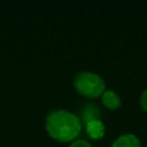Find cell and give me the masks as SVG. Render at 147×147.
Returning a JSON list of instances; mask_svg holds the SVG:
<instances>
[{
	"label": "cell",
	"instance_id": "cell-1",
	"mask_svg": "<svg viewBox=\"0 0 147 147\" xmlns=\"http://www.w3.org/2000/svg\"><path fill=\"white\" fill-rule=\"evenodd\" d=\"M46 130L49 136L60 141H69L82 131V119L70 110L53 109L46 117Z\"/></svg>",
	"mask_w": 147,
	"mask_h": 147
},
{
	"label": "cell",
	"instance_id": "cell-2",
	"mask_svg": "<svg viewBox=\"0 0 147 147\" xmlns=\"http://www.w3.org/2000/svg\"><path fill=\"white\" fill-rule=\"evenodd\" d=\"M74 87L87 98H96L102 95L106 90L105 79L96 72L90 70L78 71L72 79Z\"/></svg>",
	"mask_w": 147,
	"mask_h": 147
},
{
	"label": "cell",
	"instance_id": "cell-3",
	"mask_svg": "<svg viewBox=\"0 0 147 147\" xmlns=\"http://www.w3.org/2000/svg\"><path fill=\"white\" fill-rule=\"evenodd\" d=\"M110 147H141V142L136 134L123 133L113 141Z\"/></svg>",
	"mask_w": 147,
	"mask_h": 147
},
{
	"label": "cell",
	"instance_id": "cell-4",
	"mask_svg": "<svg viewBox=\"0 0 147 147\" xmlns=\"http://www.w3.org/2000/svg\"><path fill=\"white\" fill-rule=\"evenodd\" d=\"M105 130H106L105 124L100 118H95L86 122V131L91 138L94 139L101 138L105 134Z\"/></svg>",
	"mask_w": 147,
	"mask_h": 147
},
{
	"label": "cell",
	"instance_id": "cell-5",
	"mask_svg": "<svg viewBox=\"0 0 147 147\" xmlns=\"http://www.w3.org/2000/svg\"><path fill=\"white\" fill-rule=\"evenodd\" d=\"M101 100L108 109H116L121 106V96L114 90H105L101 95Z\"/></svg>",
	"mask_w": 147,
	"mask_h": 147
},
{
	"label": "cell",
	"instance_id": "cell-6",
	"mask_svg": "<svg viewBox=\"0 0 147 147\" xmlns=\"http://www.w3.org/2000/svg\"><path fill=\"white\" fill-rule=\"evenodd\" d=\"M83 117L85 119V122H88L91 119H95V118H99V111H98V108L94 106V105H90V106H86L83 110Z\"/></svg>",
	"mask_w": 147,
	"mask_h": 147
},
{
	"label": "cell",
	"instance_id": "cell-7",
	"mask_svg": "<svg viewBox=\"0 0 147 147\" xmlns=\"http://www.w3.org/2000/svg\"><path fill=\"white\" fill-rule=\"evenodd\" d=\"M69 147H92V145L85 139H75L69 145Z\"/></svg>",
	"mask_w": 147,
	"mask_h": 147
},
{
	"label": "cell",
	"instance_id": "cell-8",
	"mask_svg": "<svg viewBox=\"0 0 147 147\" xmlns=\"http://www.w3.org/2000/svg\"><path fill=\"white\" fill-rule=\"evenodd\" d=\"M139 102H140L141 108L147 111V86H146L145 90L142 91V93H141V95H140V99H139Z\"/></svg>",
	"mask_w": 147,
	"mask_h": 147
}]
</instances>
